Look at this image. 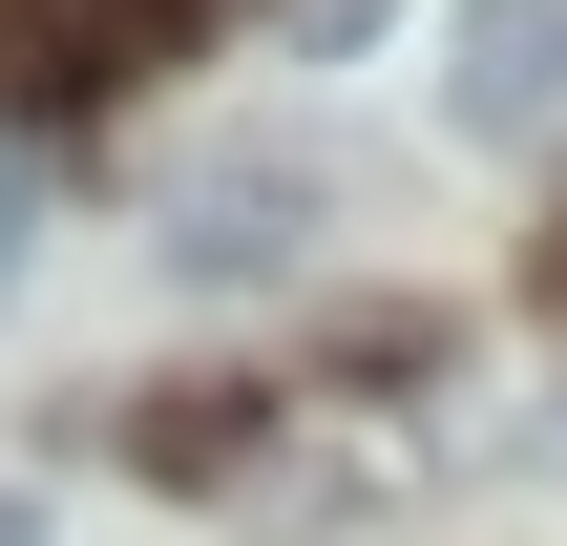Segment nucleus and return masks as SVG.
Segmentation results:
<instances>
[{
  "label": "nucleus",
  "instance_id": "obj_3",
  "mask_svg": "<svg viewBox=\"0 0 567 546\" xmlns=\"http://www.w3.org/2000/svg\"><path fill=\"white\" fill-rule=\"evenodd\" d=\"M21 42L105 84V63H147V42H189V0H21Z\"/></svg>",
  "mask_w": 567,
  "mask_h": 546
},
{
  "label": "nucleus",
  "instance_id": "obj_1",
  "mask_svg": "<svg viewBox=\"0 0 567 546\" xmlns=\"http://www.w3.org/2000/svg\"><path fill=\"white\" fill-rule=\"evenodd\" d=\"M442 126L547 147L567 126V0H442Z\"/></svg>",
  "mask_w": 567,
  "mask_h": 546
},
{
  "label": "nucleus",
  "instance_id": "obj_4",
  "mask_svg": "<svg viewBox=\"0 0 567 546\" xmlns=\"http://www.w3.org/2000/svg\"><path fill=\"white\" fill-rule=\"evenodd\" d=\"M295 21H316V42H358V21H379V0H295Z\"/></svg>",
  "mask_w": 567,
  "mask_h": 546
},
{
  "label": "nucleus",
  "instance_id": "obj_2",
  "mask_svg": "<svg viewBox=\"0 0 567 546\" xmlns=\"http://www.w3.org/2000/svg\"><path fill=\"white\" fill-rule=\"evenodd\" d=\"M295 231H316V168H295V147H231V168L168 189V274H274Z\"/></svg>",
  "mask_w": 567,
  "mask_h": 546
},
{
  "label": "nucleus",
  "instance_id": "obj_5",
  "mask_svg": "<svg viewBox=\"0 0 567 546\" xmlns=\"http://www.w3.org/2000/svg\"><path fill=\"white\" fill-rule=\"evenodd\" d=\"M0 546H42V505H21V484H0Z\"/></svg>",
  "mask_w": 567,
  "mask_h": 546
}]
</instances>
